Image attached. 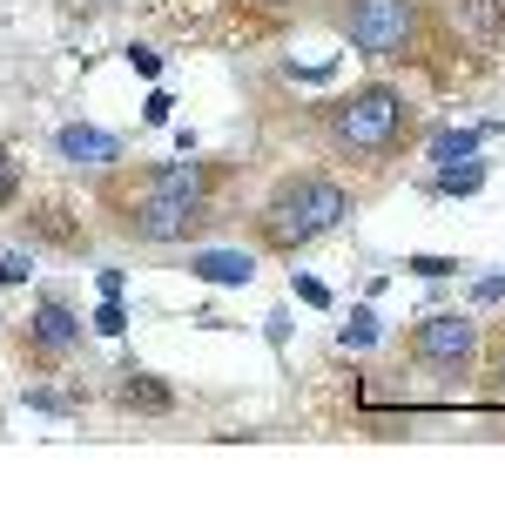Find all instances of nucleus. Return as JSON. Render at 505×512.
<instances>
[{
	"label": "nucleus",
	"instance_id": "obj_1",
	"mask_svg": "<svg viewBox=\"0 0 505 512\" xmlns=\"http://www.w3.org/2000/svg\"><path fill=\"white\" fill-rule=\"evenodd\" d=\"M243 162L229 155H155V162H108L88 176V216L101 236L135 250H196L229 223Z\"/></svg>",
	"mask_w": 505,
	"mask_h": 512
},
{
	"label": "nucleus",
	"instance_id": "obj_2",
	"mask_svg": "<svg viewBox=\"0 0 505 512\" xmlns=\"http://www.w3.org/2000/svg\"><path fill=\"white\" fill-rule=\"evenodd\" d=\"M303 135H310L317 162H330L337 176L384 182V176H398V162L425 142V108H418V95H404L398 81L371 75L357 88H344V95L310 102Z\"/></svg>",
	"mask_w": 505,
	"mask_h": 512
},
{
	"label": "nucleus",
	"instance_id": "obj_3",
	"mask_svg": "<svg viewBox=\"0 0 505 512\" xmlns=\"http://www.w3.org/2000/svg\"><path fill=\"white\" fill-rule=\"evenodd\" d=\"M324 21L351 41L364 61H378L391 75H431L458 81V34L445 27L438 0H330Z\"/></svg>",
	"mask_w": 505,
	"mask_h": 512
},
{
	"label": "nucleus",
	"instance_id": "obj_4",
	"mask_svg": "<svg viewBox=\"0 0 505 512\" xmlns=\"http://www.w3.org/2000/svg\"><path fill=\"white\" fill-rule=\"evenodd\" d=\"M351 216H357L351 176H337L330 162H290V169H277V176L250 196L243 236H250V250H263V256H297V250H310V243L337 236Z\"/></svg>",
	"mask_w": 505,
	"mask_h": 512
},
{
	"label": "nucleus",
	"instance_id": "obj_5",
	"mask_svg": "<svg viewBox=\"0 0 505 512\" xmlns=\"http://www.w3.org/2000/svg\"><path fill=\"white\" fill-rule=\"evenodd\" d=\"M479 317L472 310H425V317H411L398 337V364L411 371L418 384L431 391H472L479 378Z\"/></svg>",
	"mask_w": 505,
	"mask_h": 512
},
{
	"label": "nucleus",
	"instance_id": "obj_6",
	"mask_svg": "<svg viewBox=\"0 0 505 512\" xmlns=\"http://www.w3.org/2000/svg\"><path fill=\"white\" fill-rule=\"evenodd\" d=\"M14 358H21V371H34V378L68 371V364L88 358V324H81V310L68 304L61 283H48V290L34 297V310L14 324Z\"/></svg>",
	"mask_w": 505,
	"mask_h": 512
},
{
	"label": "nucleus",
	"instance_id": "obj_7",
	"mask_svg": "<svg viewBox=\"0 0 505 512\" xmlns=\"http://www.w3.org/2000/svg\"><path fill=\"white\" fill-rule=\"evenodd\" d=\"M14 209H21V236L34 243V250H48V256H95L101 230H95V216H88V203L61 196V189H21Z\"/></svg>",
	"mask_w": 505,
	"mask_h": 512
},
{
	"label": "nucleus",
	"instance_id": "obj_8",
	"mask_svg": "<svg viewBox=\"0 0 505 512\" xmlns=\"http://www.w3.org/2000/svg\"><path fill=\"white\" fill-rule=\"evenodd\" d=\"M108 405L122 411V418H169V411H176V384L155 378L149 364L122 358L108 371Z\"/></svg>",
	"mask_w": 505,
	"mask_h": 512
},
{
	"label": "nucleus",
	"instance_id": "obj_9",
	"mask_svg": "<svg viewBox=\"0 0 505 512\" xmlns=\"http://www.w3.org/2000/svg\"><path fill=\"white\" fill-rule=\"evenodd\" d=\"M445 27L458 34L465 54H499L505 48V0H438Z\"/></svg>",
	"mask_w": 505,
	"mask_h": 512
},
{
	"label": "nucleus",
	"instance_id": "obj_10",
	"mask_svg": "<svg viewBox=\"0 0 505 512\" xmlns=\"http://www.w3.org/2000/svg\"><path fill=\"white\" fill-rule=\"evenodd\" d=\"M54 155H61V162H95V169H108V162H122V135L68 122L61 135H54Z\"/></svg>",
	"mask_w": 505,
	"mask_h": 512
},
{
	"label": "nucleus",
	"instance_id": "obj_11",
	"mask_svg": "<svg viewBox=\"0 0 505 512\" xmlns=\"http://www.w3.org/2000/svg\"><path fill=\"white\" fill-rule=\"evenodd\" d=\"M182 270L202 277V283H250L256 277V256L250 250H202V243H196V256H182Z\"/></svg>",
	"mask_w": 505,
	"mask_h": 512
},
{
	"label": "nucleus",
	"instance_id": "obj_12",
	"mask_svg": "<svg viewBox=\"0 0 505 512\" xmlns=\"http://www.w3.org/2000/svg\"><path fill=\"white\" fill-rule=\"evenodd\" d=\"M472 391H479V405H499V411H505V324H499V331H485Z\"/></svg>",
	"mask_w": 505,
	"mask_h": 512
},
{
	"label": "nucleus",
	"instance_id": "obj_13",
	"mask_svg": "<svg viewBox=\"0 0 505 512\" xmlns=\"http://www.w3.org/2000/svg\"><path fill=\"white\" fill-rule=\"evenodd\" d=\"M479 189H485V169H479V162H452V169L438 162V182H431V196H445V203H452V196H479Z\"/></svg>",
	"mask_w": 505,
	"mask_h": 512
},
{
	"label": "nucleus",
	"instance_id": "obj_14",
	"mask_svg": "<svg viewBox=\"0 0 505 512\" xmlns=\"http://www.w3.org/2000/svg\"><path fill=\"white\" fill-rule=\"evenodd\" d=\"M223 7L243 27H277V21H290V14H297V0H223Z\"/></svg>",
	"mask_w": 505,
	"mask_h": 512
},
{
	"label": "nucleus",
	"instance_id": "obj_15",
	"mask_svg": "<svg viewBox=\"0 0 505 512\" xmlns=\"http://www.w3.org/2000/svg\"><path fill=\"white\" fill-rule=\"evenodd\" d=\"M27 411H48V418H75L81 411V391H54V384H27L21 391Z\"/></svg>",
	"mask_w": 505,
	"mask_h": 512
},
{
	"label": "nucleus",
	"instance_id": "obj_16",
	"mask_svg": "<svg viewBox=\"0 0 505 512\" xmlns=\"http://www.w3.org/2000/svg\"><path fill=\"white\" fill-rule=\"evenodd\" d=\"M479 149V128H438V135H431V162H465V155Z\"/></svg>",
	"mask_w": 505,
	"mask_h": 512
},
{
	"label": "nucleus",
	"instance_id": "obj_17",
	"mask_svg": "<svg viewBox=\"0 0 505 512\" xmlns=\"http://www.w3.org/2000/svg\"><path fill=\"white\" fill-rule=\"evenodd\" d=\"M21 189H27V169H21V155H14V142L0 135V209H14Z\"/></svg>",
	"mask_w": 505,
	"mask_h": 512
},
{
	"label": "nucleus",
	"instance_id": "obj_18",
	"mask_svg": "<svg viewBox=\"0 0 505 512\" xmlns=\"http://www.w3.org/2000/svg\"><path fill=\"white\" fill-rule=\"evenodd\" d=\"M371 337H378V317H371V310H357L351 324H344V344H371Z\"/></svg>",
	"mask_w": 505,
	"mask_h": 512
},
{
	"label": "nucleus",
	"instance_id": "obj_19",
	"mask_svg": "<svg viewBox=\"0 0 505 512\" xmlns=\"http://www.w3.org/2000/svg\"><path fill=\"white\" fill-rule=\"evenodd\" d=\"M27 270H34V256H27V250H7V256H0V283H21Z\"/></svg>",
	"mask_w": 505,
	"mask_h": 512
},
{
	"label": "nucleus",
	"instance_id": "obj_20",
	"mask_svg": "<svg viewBox=\"0 0 505 512\" xmlns=\"http://www.w3.org/2000/svg\"><path fill=\"white\" fill-rule=\"evenodd\" d=\"M472 304H505V270H499V277H479V283H472Z\"/></svg>",
	"mask_w": 505,
	"mask_h": 512
},
{
	"label": "nucleus",
	"instance_id": "obj_21",
	"mask_svg": "<svg viewBox=\"0 0 505 512\" xmlns=\"http://www.w3.org/2000/svg\"><path fill=\"white\" fill-rule=\"evenodd\" d=\"M411 270H418V277H452L458 263L452 256H411Z\"/></svg>",
	"mask_w": 505,
	"mask_h": 512
}]
</instances>
